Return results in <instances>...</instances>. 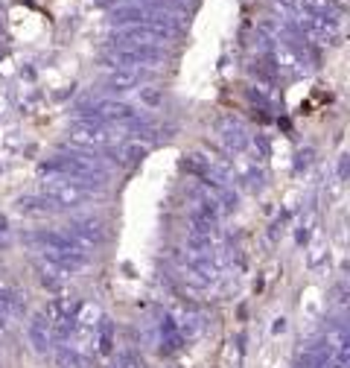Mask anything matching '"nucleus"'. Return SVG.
<instances>
[{
  "label": "nucleus",
  "mask_w": 350,
  "mask_h": 368,
  "mask_svg": "<svg viewBox=\"0 0 350 368\" xmlns=\"http://www.w3.org/2000/svg\"><path fill=\"white\" fill-rule=\"evenodd\" d=\"M41 196H47L56 208H82L93 199V188L73 178H61V175H50L41 188Z\"/></svg>",
  "instance_id": "f257e3e1"
},
{
  "label": "nucleus",
  "mask_w": 350,
  "mask_h": 368,
  "mask_svg": "<svg viewBox=\"0 0 350 368\" xmlns=\"http://www.w3.org/2000/svg\"><path fill=\"white\" fill-rule=\"evenodd\" d=\"M315 210H309L307 217H304V223H301V228H298V242H307L309 240V234H312V225H315Z\"/></svg>",
  "instance_id": "f3484780"
},
{
  "label": "nucleus",
  "mask_w": 350,
  "mask_h": 368,
  "mask_svg": "<svg viewBox=\"0 0 350 368\" xmlns=\"http://www.w3.org/2000/svg\"><path fill=\"white\" fill-rule=\"evenodd\" d=\"M65 234L79 245V249H85V252L91 255L93 249H97V245L105 242V223L97 220V217H82V220H73V223L65 228Z\"/></svg>",
  "instance_id": "7ed1b4c3"
},
{
  "label": "nucleus",
  "mask_w": 350,
  "mask_h": 368,
  "mask_svg": "<svg viewBox=\"0 0 350 368\" xmlns=\"http://www.w3.org/2000/svg\"><path fill=\"white\" fill-rule=\"evenodd\" d=\"M18 210L29 213V217H44V213L56 210V205L47 196H24V199H18Z\"/></svg>",
  "instance_id": "f8f14e48"
},
{
  "label": "nucleus",
  "mask_w": 350,
  "mask_h": 368,
  "mask_svg": "<svg viewBox=\"0 0 350 368\" xmlns=\"http://www.w3.org/2000/svg\"><path fill=\"white\" fill-rule=\"evenodd\" d=\"M56 362H58V368H91V357L73 351L71 345H58L56 348Z\"/></svg>",
  "instance_id": "ddd939ff"
},
{
  "label": "nucleus",
  "mask_w": 350,
  "mask_h": 368,
  "mask_svg": "<svg viewBox=\"0 0 350 368\" xmlns=\"http://www.w3.org/2000/svg\"><path fill=\"white\" fill-rule=\"evenodd\" d=\"M272 61H274V73H286V76H304L307 73V58L298 50H292L286 41L274 44Z\"/></svg>",
  "instance_id": "39448f33"
},
{
  "label": "nucleus",
  "mask_w": 350,
  "mask_h": 368,
  "mask_svg": "<svg viewBox=\"0 0 350 368\" xmlns=\"http://www.w3.org/2000/svg\"><path fill=\"white\" fill-rule=\"evenodd\" d=\"M140 79H143V73L135 71V68H111L108 76H105V85L111 91H132V88L140 85Z\"/></svg>",
  "instance_id": "1a4fd4ad"
},
{
  "label": "nucleus",
  "mask_w": 350,
  "mask_h": 368,
  "mask_svg": "<svg viewBox=\"0 0 350 368\" xmlns=\"http://www.w3.org/2000/svg\"><path fill=\"white\" fill-rule=\"evenodd\" d=\"M143 155H146V146H140V143H125L123 152H120V158H123L125 164H138Z\"/></svg>",
  "instance_id": "2eb2a0df"
},
{
  "label": "nucleus",
  "mask_w": 350,
  "mask_h": 368,
  "mask_svg": "<svg viewBox=\"0 0 350 368\" xmlns=\"http://www.w3.org/2000/svg\"><path fill=\"white\" fill-rule=\"evenodd\" d=\"M216 132H219V140L225 143L228 149V155H234V152H242L248 146V135H245V126L240 120L234 117H225V120H219L216 123Z\"/></svg>",
  "instance_id": "423d86ee"
},
{
  "label": "nucleus",
  "mask_w": 350,
  "mask_h": 368,
  "mask_svg": "<svg viewBox=\"0 0 350 368\" xmlns=\"http://www.w3.org/2000/svg\"><path fill=\"white\" fill-rule=\"evenodd\" d=\"M327 257H330L327 242H324V240H315V242L309 245V252H307V266H309V269H321Z\"/></svg>",
  "instance_id": "4468645a"
},
{
  "label": "nucleus",
  "mask_w": 350,
  "mask_h": 368,
  "mask_svg": "<svg viewBox=\"0 0 350 368\" xmlns=\"http://www.w3.org/2000/svg\"><path fill=\"white\" fill-rule=\"evenodd\" d=\"M26 333H29V342H33V348H36L38 354H47V351L53 348V336H50V319H47L44 313L33 316V322H29Z\"/></svg>",
  "instance_id": "6e6552de"
},
{
  "label": "nucleus",
  "mask_w": 350,
  "mask_h": 368,
  "mask_svg": "<svg viewBox=\"0 0 350 368\" xmlns=\"http://www.w3.org/2000/svg\"><path fill=\"white\" fill-rule=\"evenodd\" d=\"M170 39V33L164 29H155L146 24H132V26H120L114 29V41L120 44H140V47H161Z\"/></svg>",
  "instance_id": "20e7f679"
},
{
  "label": "nucleus",
  "mask_w": 350,
  "mask_h": 368,
  "mask_svg": "<svg viewBox=\"0 0 350 368\" xmlns=\"http://www.w3.org/2000/svg\"><path fill=\"white\" fill-rule=\"evenodd\" d=\"M71 143L76 149H108L120 143V135H114L111 126H100V123H85L76 120L71 126Z\"/></svg>",
  "instance_id": "f03ea898"
},
{
  "label": "nucleus",
  "mask_w": 350,
  "mask_h": 368,
  "mask_svg": "<svg viewBox=\"0 0 350 368\" xmlns=\"http://www.w3.org/2000/svg\"><path fill=\"white\" fill-rule=\"evenodd\" d=\"M344 178H347V155L339 158V181H344Z\"/></svg>",
  "instance_id": "6ab92c4d"
},
{
  "label": "nucleus",
  "mask_w": 350,
  "mask_h": 368,
  "mask_svg": "<svg viewBox=\"0 0 350 368\" xmlns=\"http://www.w3.org/2000/svg\"><path fill=\"white\" fill-rule=\"evenodd\" d=\"M277 4H286V6H292V4H295V0H277Z\"/></svg>",
  "instance_id": "412c9836"
},
{
  "label": "nucleus",
  "mask_w": 350,
  "mask_h": 368,
  "mask_svg": "<svg viewBox=\"0 0 350 368\" xmlns=\"http://www.w3.org/2000/svg\"><path fill=\"white\" fill-rule=\"evenodd\" d=\"M103 319V310L93 301H79V307H76V316H73V322H76V327H85V330H93L97 327V322Z\"/></svg>",
  "instance_id": "9b49d317"
},
{
  "label": "nucleus",
  "mask_w": 350,
  "mask_h": 368,
  "mask_svg": "<svg viewBox=\"0 0 350 368\" xmlns=\"http://www.w3.org/2000/svg\"><path fill=\"white\" fill-rule=\"evenodd\" d=\"M38 272H41V284L50 287V290H65V284L76 275V272H71L68 266L56 263V260L47 257V255L38 257Z\"/></svg>",
  "instance_id": "0eeeda50"
},
{
  "label": "nucleus",
  "mask_w": 350,
  "mask_h": 368,
  "mask_svg": "<svg viewBox=\"0 0 350 368\" xmlns=\"http://www.w3.org/2000/svg\"><path fill=\"white\" fill-rule=\"evenodd\" d=\"M158 100H161V97H158V94H155V91H149V88H143V103H149V106H155Z\"/></svg>",
  "instance_id": "a211bd4d"
},
{
  "label": "nucleus",
  "mask_w": 350,
  "mask_h": 368,
  "mask_svg": "<svg viewBox=\"0 0 350 368\" xmlns=\"http://www.w3.org/2000/svg\"><path fill=\"white\" fill-rule=\"evenodd\" d=\"M93 345H97L93 348L97 354H111L114 351V322L111 319L103 316L97 322V327H93Z\"/></svg>",
  "instance_id": "9d476101"
},
{
  "label": "nucleus",
  "mask_w": 350,
  "mask_h": 368,
  "mask_svg": "<svg viewBox=\"0 0 350 368\" xmlns=\"http://www.w3.org/2000/svg\"><path fill=\"white\" fill-rule=\"evenodd\" d=\"M117 368H146V365H143L140 354H135V351H123V354L117 357Z\"/></svg>",
  "instance_id": "dca6fc26"
},
{
  "label": "nucleus",
  "mask_w": 350,
  "mask_h": 368,
  "mask_svg": "<svg viewBox=\"0 0 350 368\" xmlns=\"http://www.w3.org/2000/svg\"><path fill=\"white\" fill-rule=\"evenodd\" d=\"M283 330H286V319H277L274 322V333H283Z\"/></svg>",
  "instance_id": "aec40b11"
}]
</instances>
